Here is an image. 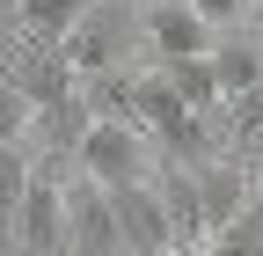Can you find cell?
<instances>
[{
  "label": "cell",
  "mask_w": 263,
  "mask_h": 256,
  "mask_svg": "<svg viewBox=\"0 0 263 256\" xmlns=\"http://www.w3.org/2000/svg\"><path fill=\"white\" fill-rule=\"evenodd\" d=\"M132 8H139V0H132Z\"/></svg>",
  "instance_id": "15"
},
{
  "label": "cell",
  "mask_w": 263,
  "mask_h": 256,
  "mask_svg": "<svg viewBox=\"0 0 263 256\" xmlns=\"http://www.w3.org/2000/svg\"><path fill=\"white\" fill-rule=\"evenodd\" d=\"M190 8H197V15H205L212 29H241V22L256 15V0H190Z\"/></svg>",
  "instance_id": "13"
},
{
  "label": "cell",
  "mask_w": 263,
  "mask_h": 256,
  "mask_svg": "<svg viewBox=\"0 0 263 256\" xmlns=\"http://www.w3.org/2000/svg\"><path fill=\"white\" fill-rule=\"evenodd\" d=\"M8 37H15V0H0V51H8Z\"/></svg>",
  "instance_id": "14"
},
{
  "label": "cell",
  "mask_w": 263,
  "mask_h": 256,
  "mask_svg": "<svg viewBox=\"0 0 263 256\" xmlns=\"http://www.w3.org/2000/svg\"><path fill=\"white\" fill-rule=\"evenodd\" d=\"M29 169H37L29 139H0V249H15V205L29 190Z\"/></svg>",
  "instance_id": "10"
},
{
  "label": "cell",
  "mask_w": 263,
  "mask_h": 256,
  "mask_svg": "<svg viewBox=\"0 0 263 256\" xmlns=\"http://www.w3.org/2000/svg\"><path fill=\"white\" fill-rule=\"evenodd\" d=\"M132 37H139V15H132V0H88L81 22L59 37V51L73 59V74H81V81H95V74L124 66V44H132Z\"/></svg>",
  "instance_id": "2"
},
{
  "label": "cell",
  "mask_w": 263,
  "mask_h": 256,
  "mask_svg": "<svg viewBox=\"0 0 263 256\" xmlns=\"http://www.w3.org/2000/svg\"><path fill=\"white\" fill-rule=\"evenodd\" d=\"M66 176L73 169H29V190H22V205H15V249L29 256H59L66 249Z\"/></svg>",
  "instance_id": "4"
},
{
  "label": "cell",
  "mask_w": 263,
  "mask_h": 256,
  "mask_svg": "<svg viewBox=\"0 0 263 256\" xmlns=\"http://www.w3.org/2000/svg\"><path fill=\"white\" fill-rule=\"evenodd\" d=\"M117 234H124V256H168L176 234H168V205H161L154 176L146 183H117Z\"/></svg>",
  "instance_id": "6"
},
{
  "label": "cell",
  "mask_w": 263,
  "mask_h": 256,
  "mask_svg": "<svg viewBox=\"0 0 263 256\" xmlns=\"http://www.w3.org/2000/svg\"><path fill=\"white\" fill-rule=\"evenodd\" d=\"M219 154H234V161H249L263 176V81L219 103Z\"/></svg>",
  "instance_id": "8"
},
{
  "label": "cell",
  "mask_w": 263,
  "mask_h": 256,
  "mask_svg": "<svg viewBox=\"0 0 263 256\" xmlns=\"http://www.w3.org/2000/svg\"><path fill=\"white\" fill-rule=\"evenodd\" d=\"M212 74H219V103L263 81V37H241V29H219L212 37Z\"/></svg>",
  "instance_id": "9"
},
{
  "label": "cell",
  "mask_w": 263,
  "mask_h": 256,
  "mask_svg": "<svg viewBox=\"0 0 263 256\" xmlns=\"http://www.w3.org/2000/svg\"><path fill=\"white\" fill-rule=\"evenodd\" d=\"M73 169H88L95 183H146L154 169H161V147L146 139V124L139 117H103L95 110L88 117V132H81V147H73Z\"/></svg>",
  "instance_id": "1"
},
{
  "label": "cell",
  "mask_w": 263,
  "mask_h": 256,
  "mask_svg": "<svg viewBox=\"0 0 263 256\" xmlns=\"http://www.w3.org/2000/svg\"><path fill=\"white\" fill-rule=\"evenodd\" d=\"M132 15H139V44L154 51V66L161 59H183V51H212V37H219L190 0H139Z\"/></svg>",
  "instance_id": "5"
},
{
  "label": "cell",
  "mask_w": 263,
  "mask_h": 256,
  "mask_svg": "<svg viewBox=\"0 0 263 256\" xmlns=\"http://www.w3.org/2000/svg\"><path fill=\"white\" fill-rule=\"evenodd\" d=\"M168 88L183 95L190 110H219V74H212V51H183V59H161Z\"/></svg>",
  "instance_id": "11"
},
{
  "label": "cell",
  "mask_w": 263,
  "mask_h": 256,
  "mask_svg": "<svg viewBox=\"0 0 263 256\" xmlns=\"http://www.w3.org/2000/svg\"><path fill=\"white\" fill-rule=\"evenodd\" d=\"M81 8H88V0H15V29H22V37H66V29H73L81 22Z\"/></svg>",
  "instance_id": "12"
},
{
  "label": "cell",
  "mask_w": 263,
  "mask_h": 256,
  "mask_svg": "<svg viewBox=\"0 0 263 256\" xmlns=\"http://www.w3.org/2000/svg\"><path fill=\"white\" fill-rule=\"evenodd\" d=\"M154 190H161V205H168L176 249H205L212 242V220H205V198H197V169L190 161H161L154 169Z\"/></svg>",
  "instance_id": "7"
},
{
  "label": "cell",
  "mask_w": 263,
  "mask_h": 256,
  "mask_svg": "<svg viewBox=\"0 0 263 256\" xmlns=\"http://www.w3.org/2000/svg\"><path fill=\"white\" fill-rule=\"evenodd\" d=\"M66 249L73 256H124L117 198H110V183H95L88 169L66 176Z\"/></svg>",
  "instance_id": "3"
}]
</instances>
